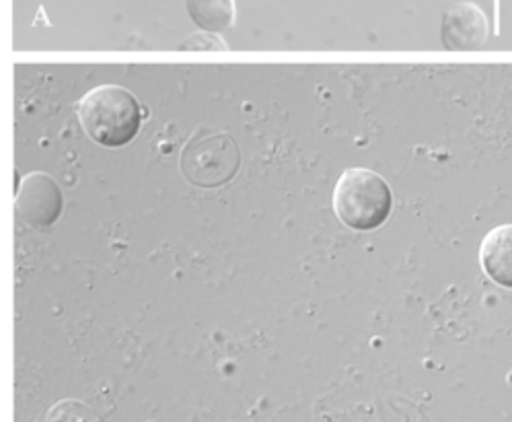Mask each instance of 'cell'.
I'll list each match as a JSON object with an SVG mask.
<instances>
[{"label":"cell","mask_w":512,"mask_h":422,"mask_svg":"<svg viewBox=\"0 0 512 422\" xmlns=\"http://www.w3.org/2000/svg\"><path fill=\"white\" fill-rule=\"evenodd\" d=\"M64 206L62 190L48 173H29L21 182L15 198V210L23 223L35 229L52 227Z\"/></svg>","instance_id":"cell-4"},{"label":"cell","mask_w":512,"mask_h":422,"mask_svg":"<svg viewBox=\"0 0 512 422\" xmlns=\"http://www.w3.org/2000/svg\"><path fill=\"white\" fill-rule=\"evenodd\" d=\"M488 17L473 3L453 5L441 23V42L451 52L478 50L488 40Z\"/></svg>","instance_id":"cell-5"},{"label":"cell","mask_w":512,"mask_h":422,"mask_svg":"<svg viewBox=\"0 0 512 422\" xmlns=\"http://www.w3.org/2000/svg\"><path fill=\"white\" fill-rule=\"evenodd\" d=\"M393 194L373 169L352 167L342 173L334 190L336 217L354 231H375L391 215Z\"/></svg>","instance_id":"cell-2"},{"label":"cell","mask_w":512,"mask_h":422,"mask_svg":"<svg viewBox=\"0 0 512 422\" xmlns=\"http://www.w3.org/2000/svg\"><path fill=\"white\" fill-rule=\"evenodd\" d=\"M480 264L496 285L512 289V225H500L484 237Z\"/></svg>","instance_id":"cell-6"},{"label":"cell","mask_w":512,"mask_h":422,"mask_svg":"<svg viewBox=\"0 0 512 422\" xmlns=\"http://www.w3.org/2000/svg\"><path fill=\"white\" fill-rule=\"evenodd\" d=\"M181 173L198 188H221L229 184L239 167L241 151L227 132H196L181 151Z\"/></svg>","instance_id":"cell-3"},{"label":"cell","mask_w":512,"mask_h":422,"mask_svg":"<svg viewBox=\"0 0 512 422\" xmlns=\"http://www.w3.org/2000/svg\"><path fill=\"white\" fill-rule=\"evenodd\" d=\"M77 116L87 136L105 149H122L132 143L144 118L138 99L120 85L91 89L77 103Z\"/></svg>","instance_id":"cell-1"},{"label":"cell","mask_w":512,"mask_h":422,"mask_svg":"<svg viewBox=\"0 0 512 422\" xmlns=\"http://www.w3.org/2000/svg\"><path fill=\"white\" fill-rule=\"evenodd\" d=\"M186 9L194 25L218 35L231 29L237 17L235 0H186Z\"/></svg>","instance_id":"cell-7"},{"label":"cell","mask_w":512,"mask_h":422,"mask_svg":"<svg viewBox=\"0 0 512 422\" xmlns=\"http://www.w3.org/2000/svg\"><path fill=\"white\" fill-rule=\"evenodd\" d=\"M227 42L221 38L218 33H208L200 31L190 35L184 42L179 44V50H196V52H206V50H227Z\"/></svg>","instance_id":"cell-8"}]
</instances>
